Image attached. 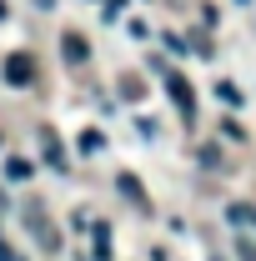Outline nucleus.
<instances>
[{
	"label": "nucleus",
	"instance_id": "obj_2",
	"mask_svg": "<svg viewBox=\"0 0 256 261\" xmlns=\"http://www.w3.org/2000/svg\"><path fill=\"white\" fill-rule=\"evenodd\" d=\"M5 181H31V161L25 156H10L5 161Z\"/></svg>",
	"mask_w": 256,
	"mask_h": 261
},
{
	"label": "nucleus",
	"instance_id": "obj_6",
	"mask_svg": "<svg viewBox=\"0 0 256 261\" xmlns=\"http://www.w3.org/2000/svg\"><path fill=\"white\" fill-rule=\"evenodd\" d=\"M231 221H236V226H256V221H251V211H246V206H231Z\"/></svg>",
	"mask_w": 256,
	"mask_h": 261
},
{
	"label": "nucleus",
	"instance_id": "obj_1",
	"mask_svg": "<svg viewBox=\"0 0 256 261\" xmlns=\"http://www.w3.org/2000/svg\"><path fill=\"white\" fill-rule=\"evenodd\" d=\"M31 56H10V61H5V81H10V86H31Z\"/></svg>",
	"mask_w": 256,
	"mask_h": 261
},
{
	"label": "nucleus",
	"instance_id": "obj_8",
	"mask_svg": "<svg viewBox=\"0 0 256 261\" xmlns=\"http://www.w3.org/2000/svg\"><path fill=\"white\" fill-rule=\"evenodd\" d=\"M0 20H5V0H0Z\"/></svg>",
	"mask_w": 256,
	"mask_h": 261
},
{
	"label": "nucleus",
	"instance_id": "obj_4",
	"mask_svg": "<svg viewBox=\"0 0 256 261\" xmlns=\"http://www.w3.org/2000/svg\"><path fill=\"white\" fill-rule=\"evenodd\" d=\"M61 45H65V56H70V61H86V40H81V35H75V31L65 35Z\"/></svg>",
	"mask_w": 256,
	"mask_h": 261
},
{
	"label": "nucleus",
	"instance_id": "obj_3",
	"mask_svg": "<svg viewBox=\"0 0 256 261\" xmlns=\"http://www.w3.org/2000/svg\"><path fill=\"white\" fill-rule=\"evenodd\" d=\"M171 96H176V106H181V111L191 116V86H186L181 75H171Z\"/></svg>",
	"mask_w": 256,
	"mask_h": 261
},
{
	"label": "nucleus",
	"instance_id": "obj_5",
	"mask_svg": "<svg viewBox=\"0 0 256 261\" xmlns=\"http://www.w3.org/2000/svg\"><path fill=\"white\" fill-rule=\"evenodd\" d=\"M216 100H221V106H241V91H236L231 81H221V86H216Z\"/></svg>",
	"mask_w": 256,
	"mask_h": 261
},
{
	"label": "nucleus",
	"instance_id": "obj_7",
	"mask_svg": "<svg viewBox=\"0 0 256 261\" xmlns=\"http://www.w3.org/2000/svg\"><path fill=\"white\" fill-rule=\"evenodd\" d=\"M0 261H20V256H15V251H10V246H5V241H0Z\"/></svg>",
	"mask_w": 256,
	"mask_h": 261
}]
</instances>
